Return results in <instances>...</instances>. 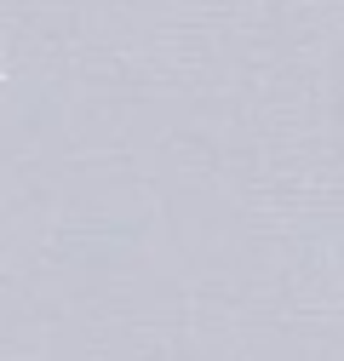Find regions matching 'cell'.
Here are the masks:
<instances>
[]
</instances>
